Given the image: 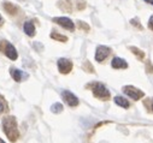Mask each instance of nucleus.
<instances>
[{
	"mask_svg": "<svg viewBox=\"0 0 153 143\" xmlns=\"http://www.w3.org/2000/svg\"><path fill=\"white\" fill-rule=\"evenodd\" d=\"M3 130L5 132V135L9 137V139L11 142H16L19 137V131L17 128V123L16 119L13 117H6L3 120Z\"/></svg>",
	"mask_w": 153,
	"mask_h": 143,
	"instance_id": "1",
	"label": "nucleus"
},
{
	"mask_svg": "<svg viewBox=\"0 0 153 143\" xmlns=\"http://www.w3.org/2000/svg\"><path fill=\"white\" fill-rule=\"evenodd\" d=\"M93 94H94L95 97L101 99V100L110 99V91H108V89L104 84H101V83H95L93 86Z\"/></svg>",
	"mask_w": 153,
	"mask_h": 143,
	"instance_id": "2",
	"label": "nucleus"
},
{
	"mask_svg": "<svg viewBox=\"0 0 153 143\" xmlns=\"http://www.w3.org/2000/svg\"><path fill=\"white\" fill-rule=\"evenodd\" d=\"M123 91H124L126 95H128V96L131 97L133 100H140V99L143 97V95H145V93H143L142 90H140V89H137V88H135V87H133V86H126V87L123 88Z\"/></svg>",
	"mask_w": 153,
	"mask_h": 143,
	"instance_id": "3",
	"label": "nucleus"
},
{
	"mask_svg": "<svg viewBox=\"0 0 153 143\" xmlns=\"http://www.w3.org/2000/svg\"><path fill=\"white\" fill-rule=\"evenodd\" d=\"M57 65H58L59 72H60V74H64V75L69 74L70 71L72 70V63H71L69 59H66V58H60V59H58Z\"/></svg>",
	"mask_w": 153,
	"mask_h": 143,
	"instance_id": "4",
	"label": "nucleus"
},
{
	"mask_svg": "<svg viewBox=\"0 0 153 143\" xmlns=\"http://www.w3.org/2000/svg\"><path fill=\"white\" fill-rule=\"evenodd\" d=\"M62 96H63V100H64L70 107H76V106H79V103H80L77 96H76L75 94H72L71 91H69V90H64V91L62 93Z\"/></svg>",
	"mask_w": 153,
	"mask_h": 143,
	"instance_id": "5",
	"label": "nucleus"
},
{
	"mask_svg": "<svg viewBox=\"0 0 153 143\" xmlns=\"http://www.w3.org/2000/svg\"><path fill=\"white\" fill-rule=\"evenodd\" d=\"M110 52H111V49L108 47H106V46H98L97 51H95V60L99 61V63L104 61L108 57Z\"/></svg>",
	"mask_w": 153,
	"mask_h": 143,
	"instance_id": "6",
	"label": "nucleus"
},
{
	"mask_svg": "<svg viewBox=\"0 0 153 143\" xmlns=\"http://www.w3.org/2000/svg\"><path fill=\"white\" fill-rule=\"evenodd\" d=\"M53 22H56L57 24H59L60 27H63V28H65L68 30L72 31L75 29L74 22L70 18H68V17H56V18H53Z\"/></svg>",
	"mask_w": 153,
	"mask_h": 143,
	"instance_id": "7",
	"label": "nucleus"
},
{
	"mask_svg": "<svg viewBox=\"0 0 153 143\" xmlns=\"http://www.w3.org/2000/svg\"><path fill=\"white\" fill-rule=\"evenodd\" d=\"M111 66H112L113 69H127V67H128V63H127L124 59L116 57V58L112 59Z\"/></svg>",
	"mask_w": 153,
	"mask_h": 143,
	"instance_id": "8",
	"label": "nucleus"
},
{
	"mask_svg": "<svg viewBox=\"0 0 153 143\" xmlns=\"http://www.w3.org/2000/svg\"><path fill=\"white\" fill-rule=\"evenodd\" d=\"M5 54H6V57H7L9 59H11V60H16V59L18 58V53H17L16 48H15L11 43H7V45H6Z\"/></svg>",
	"mask_w": 153,
	"mask_h": 143,
	"instance_id": "9",
	"label": "nucleus"
},
{
	"mask_svg": "<svg viewBox=\"0 0 153 143\" xmlns=\"http://www.w3.org/2000/svg\"><path fill=\"white\" fill-rule=\"evenodd\" d=\"M23 30H24V32L28 35V36H30V38H33L34 35H35V25L31 22H29V21L24 23Z\"/></svg>",
	"mask_w": 153,
	"mask_h": 143,
	"instance_id": "10",
	"label": "nucleus"
},
{
	"mask_svg": "<svg viewBox=\"0 0 153 143\" xmlns=\"http://www.w3.org/2000/svg\"><path fill=\"white\" fill-rule=\"evenodd\" d=\"M10 74H11L12 78H13L16 82H21V81H22V76H23V72H22L21 70L12 67V69H11V71H10Z\"/></svg>",
	"mask_w": 153,
	"mask_h": 143,
	"instance_id": "11",
	"label": "nucleus"
},
{
	"mask_svg": "<svg viewBox=\"0 0 153 143\" xmlns=\"http://www.w3.org/2000/svg\"><path fill=\"white\" fill-rule=\"evenodd\" d=\"M114 102H116L118 106L123 107V108H128V107H129V102H128V100L124 99L123 96H116V97H114Z\"/></svg>",
	"mask_w": 153,
	"mask_h": 143,
	"instance_id": "12",
	"label": "nucleus"
},
{
	"mask_svg": "<svg viewBox=\"0 0 153 143\" xmlns=\"http://www.w3.org/2000/svg\"><path fill=\"white\" fill-rule=\"evenodd\" d=\"M62 111H63V105H62L60 102H56V103H53V105L51 106V112H52V113L58 114V113H60Z\"/></svg>",
	"mask_w": 153,
	"mask_h": 143,
	"instance_id": "13",
	"label": "nucleus"
},
{
	"mask_svg": "<svg viewBox=\"0 0 153 143\" xmlns=\"http://www.w3.org/2000/svg\"><path fill=\"white\" fill-rule=\"evenodd\" d=\"M4 9L6 10V12H9L10 15H12V13H16V11H17V7L16 6H13L11 3H5L4 4Z\"/></svg>",
	"mask_w": 153,
	"mask_h": 143,
	"instance_id": "14",
	"label": "nucleus"
},
{
	"mask_svg": "<svg viewBox=\"0 0 153 143\" xmlns=\"http://www.w3.org/2000/svg\"><path fill=\"white\" fill-rule=\"evenodd\" d=\"M51 38L57 40V41H62V42H66L68 41V38L64 36V35H60V34H57V32H52L51 34Z\"/></svg>",
	"mask_w": 153,
	"mask_h": 143,
	"instance_id": "15",
	"label": "nucleus"
},
{
	"mask_svg": "<svg viewBox=\"0 0 153 143\" xmlns=\"http://www.w3.org/2000/svg\"><path fill=\"white\" fill-rule=\"evenodd\" d=\"M130 49H131V52L134 53V54H136L140 59H143V57H145V53L142 52V51H140L139 48H136V47H130Z\"/></svg>",
	"mask_w": 153,
	"mask_h": 143,
	"instance_id": "16",
	"label": "nucleus"
},
{
	"mask_svg": "<svg viewBox=\"0 0 153 143\" xmlns=\"http://www.w3.org/2000/svg\"><path fill=\"white\" fill-rule=\"evenodd\" d=\"M130 23H131V24H134V25H136V27H139L140 29H142V27H141V25H140V23H139V19L134 18V19H131V21H130Z\"/></svg>",
	"mask_w": 153,
	"mask_h": 143,
	"instance_id": "17",
	"label": "nucleus"
},
{
	"mask_svg": "<svg viewBox=\"0 0 153 143\" xmlns=\"http://www.w3.org/2000/svg\"><path fill=\"white\" fill-rule=\"evenodd\" d=\"M148 27H149V29H152V31H153V16H151V18H149V21H148Z\"/></svg>",
	"mask_w": 153,
	"mask_h": 143,
	"instance_id": "18",
	"label": "nucleus"
},
{
	"mask_svg": "<svg viewBox=\"0 0 153 143\" xmlns=\"http://www.w3.org/2000/svg\"><path fill=\"white\" fill-rule=\"evenodd\" d=\"M79 27H81V28H83V29H86V30H88V29H89V27H88V25H86V24H85V23H82V22H80V23H79Z\"/></svg>",
	"mask_w": 153,
	"mask_h": 143,
	"instance_id": "19",
	"label": "nucleus"
},
{
	"mask_svg": "<svg viewBox=\"0 0 153 143\" xmlns=\"http://www.w3.org/2000/svg\"><path fill=\"white\" fill-rule=\"evenodd\" d=\"M4 110H5V105H4V102L1 100H0V113H1Z\"/></svg>",
	"mask_w": 153,
	"mask_h": 143,
	"instance_id": "20",
	"label": "nucleus"
},
{
	"mask_svg": "<svg viewBox=\"0 0 153 143\" xmlns=\"http://www.w3.org/2000/svg\"><path fill=\"white\" fill-rule=\"evenodd\" d=\"M146 3H148V4H151V5H153V0H145Z\"/></svg>",
	"mask_w": 153,
	"mask_h": 143,
	"instance_id": "21",
	"label": "nucleus"
},
{
	"mask_svg": "<svg viewBox=\"0 0 153 143\" xmlns=\"http://www.w3.org/2000/svg\"><path fill=\"white\" fill-rule=\"evenodd\" d=\"M0 143H5V142H4V141H3L1 138H0Z\"/></svg>",
	"mask_w": 153,
	"mask_h": 143,
	"instance_id": "22",
	"label": "nucleus"
},
{
	"mask_svg": "<svg viewBox=\"0 0 153 143\" xmlns=\"http://www.w3.org/2000/svg\"><path fill=\"white\" fill-rule=\"evenodd\" d=\"M1 21H3V18H1V15H0V23H1Z\"/></svg>",
	"mask_w": 153,
	"mask_h": 143,
	"instance_id": "23",
	"label": "nucleus"
},
{
	"mask_svg": "<svg viewBox=\"0 0 153 143\" xmlns=\"http://www.w3.org/2000/svg\"><path fill=\"white\" fill-rule=\"evenodd\" d=\"M152 110H153V105H152Z\"/></svg>",
	"mask_w": 153,
	"mask_h": 143,
	"instance_id": "24",
	"label": "nucleus"
}]
</instances>
